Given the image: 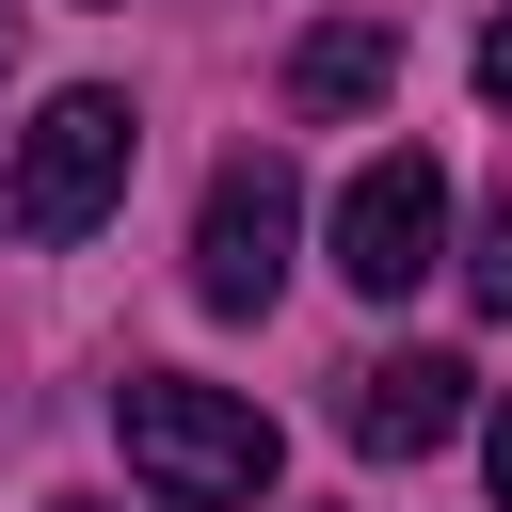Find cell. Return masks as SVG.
Segmentation results:
<instances>
[{
    "label": "cell",
    "mask_w": 512,
    "mask_h": 512,
    "mask_svg": "<svg viewBox=\"0 0 512 512\" xmlns=\"http://www.w3.org/2000/svg\"><path fill=\"white\" fill-rule=\"evenodd\" d=\"M336 432H352V448H384V464L448 448V432H464V352H384V368H352Z\"/></svg>",
    "instance_id": "obj_5"
},
{
    "label": "cell",
    "mask_w": 512,
    "mask_h": 512,
    "mask_svg": "<svg viewBox=\"0 0 512 512\" xmlns=\"http://www.w3.org/2000/svg\"><path fill=\"white\" fill-rule=\"evenodd\" d=\"M480 480H496V512H512V400H496V432H480Z\"/></svg>",
    "instance_id": "obj_9"
},
{
    "label": "cell",
    "mask_w": 512,
    "mask_h": 512,
    "mask_svg": "<svg viewBox=\"0 0 512 512\" xmlns=\"http://www.w3.org/2000/svg\"><path fill=\"white\" fill-rule=\"evenodd\" d=\"M48 512H112V496H48Z\"/></svg>",
    "instance_id": "obj_10"
},
{
    "label": "cell",
    "mask_w": 512,
    "mask_h": 512,
    "mask_svg": "<svg viewBox=\"0 0 512 512\" xmlns=\"http://www.w3.org/2000/svg\"><path fill=\"white\" fill-rule=\"evenodd\" d=\"M480 96H496V112H512V16H496V32H480Z\"/></svg>",
    "instance_id": "obj_8"
},
{
    "label": "cell",
    "mask_w": 512,
    "mask_h": 512,
    "mask_svg": "<svg viewBox=\"0 0 512 512\" xmlns=\"http://www.w3.org/2000/svg\"><path fill=\"white\" fill-rule=\"evenodd\" d=\"M432 256H448V176H432L416 144H384V160L336 192V272H352L368 304H400V288H432Z\"/></svg>",
    "instance_id": "obj_4"
},
{
    "label": "cell",
    "mask_w": 512,
    "mask_h": 512,
    "mask_svg": "<svg viewBox=\"0 0 512 512\" xmlns=\"http://www.w3.org/2000/svg\"><path fill=\"white\" fill-rule=\"evenodd\" d=\"M288 224H304V192H288V160H272V144H240V160L208 176V208H192V304H224V320H256V304L288 288Z\"/></svg>",
    "instance_id": "obj_3"
},
{
    "label": "cell",
    "mask_w": 512,
    "mask_h": 512,
    "mask_svg": "<svg viewBox=\"0 0 512 512\" xmlns=\"http://www.w3.org/2000/svg\"><path fill=\"white\" fill-rule=\"evenodd\" d=\"M400 96V16H320L288 48V112H384Z\"/></svg>",
    "instance_id": "obj_6"
},
{
    "label": "cell",
    "mask_w": 512,
    "mask_h": 512,
    "mask_svg": "<svg viewBox=\"0 0 512 512\" xmlns=\"http://www.w3.org/2000/svg\"><path fill=\"white\" fill-rule=\"evenodd\" d=\"M464 288L512 320V176H496V192H480V224H464Z\"/></svg>",
    "instance_id": "obj_7"
},
{
    "label": "cell",
    "mask_w": 512,
    "mask_h": 512,
    "mask_svg": "<svg viewBox=\"0 0 512 512\" xmlns=\"http://www.w3.org/2000/svg\"><path fill=\"white\" fill-rule=\"evenodd\" d=\"M128 160H144V112H128L112 80H80V96H48V112L16 128V160H0V224H16V240H96L112 192H128Z\"/></svg>",
    "instance_id": "obj_2"
},
{
    "label": "cell",
    "mask_w": 512,
    "mask_h": 512,
    "mask_svg": "<svg viewBox=\"0 0 512 512\" xmlns=\"http://www.w3.org/2000/svg\"><path fill=\"white\" fill-rule=\"evenodd\" d=\"M112 432H128V480L160 512H256L272 496V416L240 384H192V368H128L112 384Z\"/></svg>",
    "instance_id": "obj_1"
}]
</instances>
